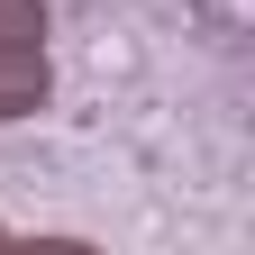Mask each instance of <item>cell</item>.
Returning <instances> with one entry per match:
<instances>
[{
  "label": "cell",
  "mask_w": 255,
  "mask_h": 255,
  "mask_svg": "<svg viewBox=\"0 0 255 255\" xmlns=\"http://www.w3.org/2000/svg\"><path fill=\"white\" fill-rule=\"evenodd\" d=\"M46 101V9L37 0H0V119Z\"/></svg>",
  "instance_id": "1"
}]
</instances>
